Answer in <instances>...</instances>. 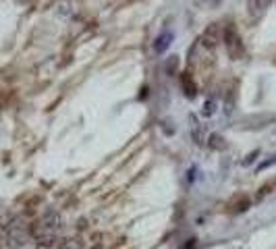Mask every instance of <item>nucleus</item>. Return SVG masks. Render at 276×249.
<instances>
[{"mask_svg": "<svg viewBox=\"0 0 276 249\" xmlns=\"http://www.w3.org/2000/svg\"><path fill=\"white\" fill-rule=\"evenodd\" d=\"M222 40H224V46H226V52L232 60H241L245 56V46H243V40L239 36V32L234 30L232 25H228L224 34H222Z\"/></svg>", "mask_w": 276, "mask_h": 249, "instance_id": "nucleus-1", "label": "nucleus"}, {"mask_svg": "<svg viewBox=\"0 0 276 249\" xmlns=\"http://www.w3.org/2000/svg\"><path fill=\"white\" fill-rule=\"evenodd\" d=\"M204 4H210V6H214V4H218V0H202Z\"/></svg>", "mask_w": 276, "mask_h": 249, "instance_id": "nucleus-6", "label": "nucleus"}, {"mask_svg": "<svg viewBox=\"0 0 276 249\" xmlns=\"http://www.w3.org/2000/svg\"><path fill=\"white\" fill-rule=\"evenodd\" d=\"M270 4V0H247V8L252 15H262Z\"/></svg>", "mask_w": 276, "mask_h": 249, "instance_id": "nucleus-3", "label": "nucleus"}, {"mask_svg": "<svg viewBox=\"0 0 276 249\" xmlns=\"http://www.w3.org/2000/svg\"><path fill=\"white\" fill-rule=\"evenodd\" d=\"M170 44H172V34H170V32H164V34H160V36L156 38V42H154V50H156L158 54H162V52H166V50H168Z\"/></svg>", "mask_w": 276, "mask_h": 249, "instance_id": "nucleus-2", "label": "nucleus"}, {"mask_svg": "<svg viewBox=\"0 0 276 249\" xmlns=\"http://www.w3.org/2000/svg\"><path fill=\"white\" fill-rule=\"evenodd\" d=\"M214 110H216V102H214V100H208V102L204 104V110H202V112H204V116H212Z\"/></svg>", "mask_w": 276, "mask_h": 249, "instance_id": "nucleus-5", "label": "nucleus"}, {"mask_svg": "<svg viewBox=\"0 0 276 249\" xmlns=\"http://www.w3.org/2000/svg\"><path fill=\"white\" fill-rule=\"evenodd\" d=\"M216 34H218L216 27H212V32L208 30V32H206V36L202 38V44H204L206 48H214V44H216Z\"/></svg>", "mask_w": 276, "mask_h": 249, "instance_id": "nucleus-4", "label": "nucleus"}]
</instances>
